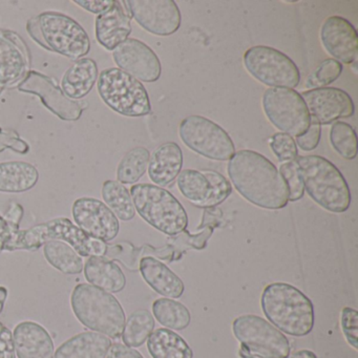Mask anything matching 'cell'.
Masks as SVG:
<instances>
[{"mask_svg": "<svg viewBox=\"0 0 358 358\" xmlns=\"http://www.w3.org/2000/svg\"><path fill=\"white\" fill-rule=\"evenodd\" d=\"M227 173L236 192L255 206L270 210L284 208L289 192L275 165L259 152L243 150L229 160Z\"/></svg>", "mask_w": 358, "mask_h": 358, "instance_id": "1", "label": "cell"}, {"mask_svg": "<svg viewBox=\"0 0 358 358\" xmlns=\"http://www.w3.org/2000/svg\"><path fill=\"white\" fill-rule=\"evenodd\" d=\"M261 306L266 317L280 332L301 337L309 334L313 329V303L292 285H268L262 293Z\"/></svg>", "mask_w": 358, "mask_h": 358, "instance_id": "2", "label": "cell"}, {"mask_svg": "<svg viewBox=\"0 0 358 358\" xmlns=\"http://www.w3.org/2000/svg\"><path fill=\"white\" fill-rule=\"evenodd\" d=\"M303 187L322 208L343 213L351 205V192L345 177L330 161L322 156H299L295 159Z\"/></svg>", "mask_w": 358, "mask_h": 358, "instance_id": "3", "label": "cell"}, {"mask_svg": "<svg viewBox=\"0 0 358 358\" xmlns=\"http://www.w3.org/2000/svg\"><path fill=\"white\" fill-rule=\"evenodd\" d=\"M71 306L85 328L110 338H120L127 318L122 306L112 293L81 282L73 290Z\"/></svg>", "mask_w": 358, "mask_h": 358, "instance_id": "4", "label": "cell"}, {"mask_svg": "<svg viewBox=\"0 0 358 358\" xmlns=\"http://www.w3.org/2000/svg\"><path fill=\"white\" fill-rule=\"evenodd\" d=\"M50 241H60L72 246L81 257H106L108 245L87 236L68 217H57L45 223L20 230L5 251L38 250Z\"/></svg>", "mask_w": 358, "mask_h": 358, "instance_id": "5", "label": "cell"}, {"mask_svg": "<svg viewBox=\"0 0 358 358\" xmlns=\"http://www.w3.org/2000/svg\"><path fill=\"white\" fill-rule=\"evenodd\" d=\"M131 196L140 217L159 231L173 236L187 228L185 208L169 190L152 184H136Z\"/></svg>", "mask_w": 358, "mask_h": 358, "instance_id": "6", "label": "cell"}, {"mask_svg": "<svg viewBox=\"0 0 358 358\" xmlns=\"http://www.w3.org/2000/svg\"><path fill=\"white\" fill-rule=\"evenodd\" d=\"M97 87L104 103L119 115L143 117L152 112L150 95L144 85L120 69L102 71L98 77Z\"/></svg>", "mask_w": 358, "mask_h": 358, "instance_id": "7", "label": "cell"}, {"mask_svg": "<svg viewBox=\"0 0 358 358\" xmlns=\"http://www.w3.org/2000/svg\"><path fill=\"white\" fill-rule=\"evenodd\" d=\"M240 351L255 358H288L290 343L288 338L264 318L252 314L238 316L232 324Z\"/></svg>", "mask_w": 358, "mask_h": 358, "instance_id": "8", "label": "cell"}, {"mask_svg": "<svg viewBox=\"0 0 358 358\" xmlns=\"http://www.w3.org/2000/svg\"><path fill=\"white\" fill-rule=\"evenodd\" d=\"M37 20L48 51L75 62L89 54V35L76 20L58 12H43L37 16Z\"/></svg>", "mask_w": 358, "mask_h": 358, "instance_id": "9", "label": "cell"}, {"mask_svg": "<svg viewBox=\"0 0 358 358\" xmlns=\"http://www.w3.org/2000/svg\"><path fill=\"white\" fill-rule=\"evenodd\" d=\"M247 72L270 87L294 89L301 83V72L286 54L268 45H255L244 54Z\"/></svg>", "mask_w": 358, "mask_h": 358, "instance_id": "10", "label": "cell"}, {"mask_svg": "<svg viewBox=\"0 0 358 358\" xmlns=\"http://www.w3.org/2000/svg\"><path fill=\"white\" fill-rule=\"evenodd\" d=\"M179 136L192 152L210 160L228 161L236 154V146L229 134L217 123L199 115L182 120Z\"/></svg>", "mask_w": 358, "mask_h": 358, "instance_id": "11", "label": "cell"}, {"mask_svg": "<svg viewBox=\"0 0 358 358\" xmlns=\"http://www.w3.org/2000/svg\"><path fill=\"white\" fill-rule=\"evenodd\" d=\"M268 120L291 137H299L310 127L311 118L301 94L295 90L270 87L262 99Z\"/></svg>", "mask_w": 358, "mask_h": 358, "instance_id": "12", "label": "cell"}, {"mask_svg": "<svg viewBox=\"0 0 358 358\" xmlns=\"http://www.w3.org/2000/svg\"><path fill=\"white\" fill-rule=\"evenodd\" d=\"M18 91L38 96L48 110L64 121H77L87 108L85 101L69 99L55 81L37 71H30L18 85Z\"/></svg>", "mask_w": 358, "mask_h": 358, "instance_id": "13", "label": "cell"}, {"mask_svg": "<svg viewBox=\"0 0 358 358\" xmlns=\"http://www.w3.org/2000/svg\"><path fill=\"white\" fill-rule=\"evenodd\" d=\"M125 3L131 18L150 34L171 36L181 27V12L173 0H129Z\"/></svg>", "mask_w": 358, "mask_h": 358, "instance_id": "14", "label": "cell"}, {"mask_svg": "<svg viewBox=\"0 0 358 358\" xmlns=\"http://www.w3.org/2000/svg\"><path fill=\"white\" fill-rule=\"evenodd\" d=\"M72 215L77 226L96 240L110 242L120 231V223L116 215L97 199H77L73 204Z\"/></svg>", "mask_w": 358, "mask_h": 358, "instance_id": "15", "label": "cell"}, {"mask_svg": "<svg viewBox=\"0 0 358 358\" xmlns=\"http://www.w3.org/2000/svg\"><path fill=\"white\" fill-rule=\"evenodd\" d=\"M311 120L329 125L339 119L350 118L355 112L351 96L338 87L309 90L301 94Z\"/></svg>", "mask_w": 358, "mask_h": 358, "instance_id": "16", "label": "cell"}, {"mask_svg": "<svg viewBox=\"0 0 358 358\" xmlns=\"http://www.w3.org/2000/svg\"><path fill=\"white\" fill-rule=\"evenodd\" d=\"M115 64L141 83H156L162 66L157 54L139 39L127 38L113 51Z\"/></svg>", "mask_w": 358, "mask_h": 358, "instance_id": "17", "label": "cell"}, {"mask_svg": "<svg viewBox=\"0 0 358 358\" xmlns=\"http://www.w3.org/2000/svg\"><path fill=\"white\" fill-rule=\"evenodd\" d=\"M320 41L333 59L352 64L358 57V36L353 24L341 17L330 16L320 29Z\"/></svg>", "mask_w": 358, "mask_h": 358, "instance_id": "18", "label": "cell"}, {"mask_svg": "<svg viewBox=\"0 0 358 358\" xmlns=\"http://www.w3.org/2000/svg\"><path fill=\"white\" fill-rule=\"evenodd\" d=\"M30 66V54L15 33L0 32V93L24 76Z\"/></svg>", "mask_w": 358, "mask_h": 358, "instance_id": "19", "label": "cell"}, {"mask_svg": "<svg viewBox=\"0 0 358 358\" xmlns=\"http://www.w3.org/2000/svg\"><path fill=\"white\" fill-rule=\"evenodd\" d=\"M131 15L125 1L115 0L108 11L96 18V39L108 51H114L131 33Z\"/></svg>", "mask_w": 358, "mask_h": 358, "instance_id": "20", "label": "cell"}, {"mask_svg": "<svg viewBox=\"0 0 358 358\" xmlns=\"http://www.w3.org/2000/svg\"><path fill=\"white\" fill-rule=\"evenodd\" d=\"M18 358H53L54 341L47 329L31 320L20 322L13 331Z\"/></svg>", "mask_w": 358, "mask_h": 358, "instance_id": "21", "label": "cell"}, {"mask_svg": "<svg viewBox=\"0 0 358 358\" xmlns=\"http://www.w3.org/2000/svg\"><path fill=\"white\" fill-rule=\"evenodd\" d=\"M183 166V152L175 142L161 144L150 155L148 162L150 179L159 187L173 183Z\"/></svg>", "mask_w": 358, "mask_h": 358, "instance_id": "22", "label": "cell"}, {"mask_svg": "<svg viewBox=\"0 0 358 358\" xmlns=\"http://www.w3.org/2000/svg\"><path fill=\"white\" fill-rule=\"evenodd\" d=\"M139 270L146 284L162 296L175 299L183 295L185 286L181 278L156 257H142Z\"/></svg>", "mask_w": 358, "mask_h": 358, "instance_id": "23", "label": "cell"}, {"mask_svg": "<svg viewBox=\"0 0 358 358\" xmlns=\"http://www.w3.org/2000/svg\"><path fill=\"white\" fill-rule=\"evenodd\" d=\"M112 345L110 337L94 331H85L64 341L53 358H106Z\"/></svg>", "mask_w": 358, "mask_h": 358, "instance_id": "24", "label": "cell"}, {"mask_svg": "<svg viewBox=\"0 0 358 358\" xmlns=\"http://www.w3.org/2000/svg\"><path fill=\"white\" fill-rule=\"evenodd\" d=\"M221 217L222 211L220 209H205L202 224L199 227L203 229L200 234H190L187 230H184L181 234L173 236V238H169V245H167L171 251L169 263L179 261L183 253L189 248L196 249V250L204 249L213 230L221 222Z\"/></svg>", "mask_w": 358, "mask_h": 358, "instance_id": "25", "label": "cell"}, {"mask_svg": "<svg viewBox=\"0 0 358 358\" xmlns=\"http://www.w3.org/2000/svg\"><path fill=\"white\" fill-rule=\"evenodd\" d=\"M89 284L108 293L121 292L127 286V278L121 268L104 257H91L83 267Z\"/></svg>", "mask_w": 358, "mask_h": 358, "instance_id": "26", "label": "cell"}, {"mask_svg": "<svg viewBox=\"0 0 358 358\" xmlns=\"http://www.w3.org/2000/svg\"><path fill=\"white\" fill-rule=\"evenodd\" d=\"M99 72L97 64L91 58L77 60L64 73L62 80V90L69 99H83L89 95L97 83Z\"/></svg>", "mask_w": 358, "mask_h": 358, "instance_id": "27", "label": "cell"}, {"mask_svg": "<svg viewBox=\"0 0 358 358\" xmlns=\"http://www.w3.org/2000/svg\"><path fill=\"white\" fill-rule=\"evenodd\" d=\"M38 169L28 162L10 161L0 163V192L22 194L35 187Z\"/></svg>", "mask_w": 358, "mask_h": 358, "instance_id": "28", "label": "cell"}, {"mask_svg": "<svg viewBox=\"0 0 358 358\" xmlns=\"http://www.w3.org/2000/svg\"><path fill=\"white\" fill-rule=\"evenodd\" d=\"M148 349L152 358H192V348L173 331L160 328L148 338Z\"/></svg>", "mask_w": 358, "mask_h": 358, "instance_id": "29", "label": "cell"}, {"mask_svg": "<svg viewBox=\"0 0 358 358\" xmlns=\"http://www.w3.org/2000/svg\"><path fill=\"white\" fill-rule=\"evenodd\" d=\"M43 255L50 265L64 274H79L83 271V257L70 245L60 241H50L43 245Z\"/></svg>", "mask_w": 358, "mask_h": 358, "instance_id": "30", "label": "cell"}, {"mask_svg": "<svg viewBox=\"0 0 358 358\" xmlns=\"http://www.w3.org/2000/svg\"><path fill=\"white\" fill-rule=\"evenodd\" d=\"M104 204L121 221H131L135 217L136 209L131 200V192L118 181L108 180L103 183L101 190Z\"/></svg>", "mask_w": 358, "mask_h": 358, "instance_id": "31", "label": "cell"}, {"mask_svg": "<svg viewBox=\"0 0 358 358\" xmlns=\"http://www.w3.org/2000/svg\"><path fill=\"white\" fill-rule=\"evenodd\" d=\"M152 313L159 324L171 330H184L192 322L189 310L183 303L166 297L154 301Z\"/></svg>", "mask_w": 358, "mask_h": 358, "instance_id": "32", "label": "cell"}, {"mask_svg": "<svg viewBox=\"0 0 358 358\" xmlns=\"http://www.w3.org/2000/svg\"><path fill=\"white\" fill-rule=\"evenodd\" d=\"M155 329L154 316L148 310H137L127 318L123 329L122 341L127 347H141Z\"/></svg>", "mask_w": 358, "mask_h": 358, "instance_id": "33", "label": "cell"}, {"mask_svg": "<svg viewBox=\"0 0 358 358\" xmlns=\"http://www.w3.org/2000/svg\"><path fill=\"white\" fill-rule=\"evenodd\" d=\"M150 152L145 148L129 150L117 167V180L121 184H135L148 171Z\"/></svg>", "mask_w": 358, "mask_h": 358, "instance_id": "34", "label": "cell"}, {"mask_svg": "<svg viewBox=\"0 0 358 358\" xmlns=\"http://www.w3.org/2000/svg\"><path fill=\"white\" fill-rule=\"evenodd\" d=\"M178 187L184 198L198 206L210 194L211 185L202 171L185 169L178 176Z\"/></svg>", "mask_w": 358, "mask_h": 358, "instance_id": "35", "label": "cell"}, {"mask_svg": "<svg viewBox=\"0 0 358 358\" xmlns=\"http://www.w3.org/2000/svg\"><path fill=\"white\" fill-rule=\"evenodd\" d=\"M330 143L335 152L345 160L357 156V136L355 129L343 121L333 123L330 129Z\"/></svg>", "mask_w": 358, "mask_h": 358, "instance_id": "36", "label": "cell"}, {"mask_svg": "<svg viewBox=\"0 0 358 358\" xmlns=\"http://www.w3.org/2000/svg\"><path fill=\"white\" fill-rule=\"evenodd\" d=\"M202 173L208 179L211 189L208 198L196 207L204 209L215 208L231 194V184L223 175L217 173V171H203Z\"/></svg>", "mask_w": 358, "mask_h": 358, "instance_id": "37", "label": "cell"}, {"mask_svg": "<svg viewBox=\"0 0 358 358\" xmlns=\"http://www.w3.org/2000/svg\"><path fill=\"white\" fill-rule=\"evenodd\" d=\"M343 64L333 58L324 60L317 69L308 77L306 87L308 89H322L332 85L341 77L343 73Z\"/></svg>", "mask_w": 358, "mask_h": 358, "instance_id": "38", "label": "cell"}, {"mask_svg": "<svg viewBox=\"0 0 358 358\" xmlns=\"http://www.w3.org/2000/svg\"><path fill=\"white\" fill-rule=\"evenodd\" d=\"M278 171L288 187L289 201L296 202L301 200L305 194V187H303V180L295 160L282 163Z\"/></svg>", "mask_w": 358, "mask_h": 358, "instance_id": "39", "label": "cell"}, {"mask_svg": "<svg viewBox=\"0 0 358 358\" xmlns=\"http://www.w3.org/2000/svg\"><path fill=\"white\" fill-rule=\"evenodd\" d=\"M270 148L280 162H290L299 157L295 140L287 134L278 133L272 136Z\"/></svg>", "mask_w": 358, "mask_h": 358, "instance_id": "40", "label": "cell"}, {"mask_svg": "<svg viewBox=\"0 0 358 358\" xmlns=\"http://www.w3.org/2000/svg\"><path fill=\"white\" fill-rule=\"evenodd\" d=\"M341 329L348 343L358 349V312L352 308H343L341 318Z\"/></svg>", "mask_w": 358, "mask_h": 358, "instance_id": "41", "label": "cell"}, {"mask_svg": "<svg viewBox=\"0 0 358 358\" xmlns=\"http://www.w3.org/2000/svg\"><path fill=\"white\" fill-rule=\"evenodd\" d=\"M320 137H322V125L318 124L316 121L311 120L309 129L305 134L296 138L295 143L303 152H311L317 148Z\"/></svg>", "mask_w": 358, "mask_h": 358, "instance_id": "42", "label": "cell"}, {"mask_svg": "<svg viewBox=\"0 0 358 358\" xmlns=\"http://www.w3.org/2000/svg\"><path fill=\"white\" fill-rule=\"evenodd\" d=\"M6 150H12L18 154L26 155L30 150V146L15 131H3V129H0V152Z\"/></svg>", "mask_w": 358, "mask_h": 358, "instance_id": "43", "label": "cell"}, {"mask_svg": "<svg viewBox=\"0 0 358 358\" xmlns=\"http://www.w3.org/2000/svg\"><path fill=\"white\" fill-rule=\"evenodd\" d=\"M0 358H16L13 333L3 324H0Z\"/></svg>", "mask_w": 358, "mask_h": 358, "instance_id": "44", "label": "cell"}, {"mask_svg": "<svg viewBox=\"0 0 358 358\" xmlns=\"http://www.w3.org/2000/svg\"><path fill=\"white\" fill-rule=\"evenodd\" d=\"M73 3L91 13L100 15L114 6L115 0H73Z\"/></svg>", "mask_w": 358, "mask_h": 358, "instance_id": "45", "label": "cell"}, {"mask_svg": "<svg viewBox=\"0 0 358 358\" xmlns=\"http://www.w3.org/2000/svg\"><path fill=\"white\" fill-rule=\"evenodd\" d=\"M22 217H24V208H22V205L15 202L12 203L9 210L3 215L6 221H7L8 225H9L10 229H11L12 234H14V238H15L16 234H17L18 231L20 230V225Z\"/></svg>", "mask_w": 358, "mask_h": 358, "instance_id": "46", "label": "cell"}, {"mask_svg": "<svg viewBox=\"0 0 358 358\" xmlns=\"http://www.w3.org/2000/svg\"><path fill=\"white\" fill-rule=\"evenodd\" d=\"M106 358H144L140 352L124 343H112Z\"/></svg>", "mask_w": 358, "mask_h": 358, "instance_id": "47", "label": "cell"}, {"mask_svg": "<svg viewBox=\"0 0 358 358\" xmlns=\"http://www.w3.org/2000/svg\"><path fill=\"white\" fill-rule=\"evenodd\" d=\"M14 238L5 217L0 215V251H5L6 246Z\"/></svg>", "mask_w": 358, "mask_h": 358, "instance_id": "48", "label": "cell"}, {"mask_svg": "<svg viewBox=\"0 0 358 358\" xmlns=\"http://www.w3.org/2000/svg\"><path fill=\"white\" fill-rule=\"evenodd\" d=\"M27 29H28L29 34L30 36L36 41L37 43L41 45V47L45 48V43H43V36H41V29H39L38 26V20H37V16L35 17L31 18L28 22V26H27Z\"/></svg>", "mask_w": 358, "mask_h": 358, "instance_id": "49", "label": "cell"}, {"mask_svg": "<svg viewBox=\"0 0 358 358\" xmlns=\"http://www.w3.org/2000/svg\"><path fill=\"white\" fill-rule=\"evenodd\" d=\"M288 358H317L315 354L309 350H301V351L294 352L288 356Z\"/></svg>", "mask_w": 358, "mask_h": 358, "instance_id": "50", "label": "cell"}, {"mask_svg": "<svg viewBox=\"0 0 358 358\" xmlns=\"http://www.w3.org/2000/svg\"><path fill=\"white\" fill-rule=\"evenodd\" d=\"M8 289L5 286H0V313L3 312L5 307L6 301H7Z\"/></svg>", "mask_w": 358, "mask_h": 358, "instance_id": "51", "label": "cell"}, {"mask_svg": "<svg viewBox=\"0 0 358 358\" xmlns=\"http://www.w3.org/2000/svg\"><path fill=\"white\" fill-rule=\"evenodd\" d=\"M240 356L242 358H255V357H252V356L247 355L246 353H244V352H242V351H240Z\"/></svg>", "mask_w": 358, "mask_h": 358, "instance_id": "52", "label": "cell"}, {"mask_svg": "<svg viewBox=\"0 0 358 358\" xmlns=\"http://www.w3.org/2000/svg\"><path fill=\"white\" fill-rule=\"evenodd\" d=\"M0 252H1V251H0Z\"/></svg>", "mask_w": 358, "mask_h": 358, "instance_id": "53", "label": "cell"}]
</instances>
